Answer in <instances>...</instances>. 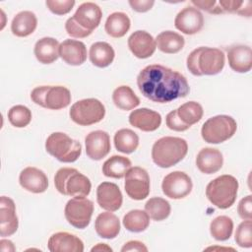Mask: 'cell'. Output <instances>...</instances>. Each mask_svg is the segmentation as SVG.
Returning a JSON list of instances; mask_svg holds the SVG:
<instances>
[{"label": "cell", "instance_id": "obj_20", "mask_svg": "<svg viewBox=\"0 0 252 252\" xmlns=\"http://www.w3.org/2000/svg\"><path fill=\"white\" fill-rule=\"evenodd\" d=\"M229 67L237 73H247L252 68L251 47L244 44L232 45L227 49Z\"/></svg>", "mask_w": 252, "mask_h": 252}, {"label": "cell", "instance_id": "obj_31", "mask_svg": "<svg viewBox=\"0 0 252 252\" xmlns=\"http://www.w3.org/2000/svg\"><path fill=\"white\" fill-rule=\"evenodd\" d=\"M132 167L131 160L123 156H112L102 165V173L106 177L122 178L128 169Z\"/></svg>", "mask_w": 252, "mask_h": 252}, {"label": "cell", "instance_id": "obj_19", "mask_svg": "<svg viewBox=\"0 0 252 252\" xmlns=\"http://www.w3.org/2000/svg\"><path fill=\"white\" fill-rule=\"evenodd\" d=\"M21 186L32 193H43L48 187V178L39 168L28 166L24 168L19 176Z\"/></svg>", "mask_w": 252, "mask_h": 252}, {"label": "cell", "instance_id": "obj_5", "mask_svg": "<svg viewBox=\"0 0 252 252\" xmlns=\"http://www.w3.org/2000/svg\"><path fill=\"white\" fill-rule=\"evenodd\" d=\"M237 191V179L232 175L223 174L209 182L206 187V196L217 208L227 209L234 204Z\"/></svg>", "mask_w": 252, "mask_h": 252}, {"label": "cell", "instance_id": "obj_9", "mask_svg": "<svg viewBox=\"0 0 252 252\" xmlns=\"http://www.w3.org/2000/svg\"><path fill=\"white\" fill-rule=\"evenodd\" d=\"M73 122L81 126H89L100 122L105 115V107L96 98H85L75 102L69 111Z\"/></svg>", "mask_w": 252, "mask_h": 252}, {"label": "cell", "instance_id": "obj_16", "mask_svg": "<svg viewBox=\"0 0 252 252\" xmlns=\"http://www.w3.org/2000/svg\"><path fill=\"white\" fill-rule=\"evenodd\" d=\"M130 51L140 59L151 57L157 48L156 39L146 31H136L128 38Z\"/></svg>", "mask_w": 252, "mask_h": 252}, {"label": "cell", "instance_id": "obj_33", "mask_svg": "<svg viewBox=\"0 0 252 252\" xmlns=\"http://www.w3.org/2000/svg\"><path fill=\"white\" fill-rule=\"evenodd\" d=\"M112 100L122 110H131L140 104V98L128 86H120L113 91Z\"/></svg>", "mask_w": 252, "mask_h": 252}, {"label": "cell", "instance_id": "obj_11", "mask_svg": "<svg viewBox=\"0 0 252 252\" xmlns=\"http://www.w3.org/2000/svg\"><path fill=\"white\" fill-rule=\"evenodd\" d=\"M124 188L127 195L136 201L144 200L150 194V176L140 166L130 167L125 174Z\"/></svg>", "mask_w": 252, "mask_h": 252}, {"label": "cell", "instance_id": "obj_47", "mask_svg": "<svg viewBox=\"0 0 252 252\" xmlns=\"http://www.w3.org/2000/svg\"><path fill=\"white\" fill-rule=\"evenodd\" d=\"M91 251H109V252H111L112 251V248L111 247H109L107 244H105V243H98V244H96L95 246H94L92 249H91Z\"/></svg>", "mask_w": 252, "mask_h": 252}, {"label": "cell", "instance_id": "obj_45", "mask_svg": "<svg viewBox=\"0 0 252 252\" xmlns=\"http://www.w3.org/2000/svg\"><path fill=\"white\" fill-rule=\"evenodd\" d=\"M129 5L131 8L139 13H145L152 9L155 4L153 0H129Z\"/></svg>", "mask_w": 252, "mask_h": 252}, {"label": "cell", "instance_id": "obj_36", "mask_svg": "<svg viewBox=\"0 0 252 252\" xmlns=\"http://www.w3.org/2000/svg\"><path fill=\"white\" fill-rule=\"evenodd\" d=\"M145 211L151 219L157 221L165 220L170 215V204L163 198L153 197L145 204Z\"/></svg>", "mask_w": 252, "mask_h": 252}, {"label": "cell", "instance_id": "obj_25", "mask_svg": "<svg viewBox=\"0 0 252 252\" xmlns=\"http://www.w3.org/2000/svg\"><path fill=\"white\" fill-rule=\"evenodd\" d=\"M96 233L105 239L115 238L120 231V220L111 212L100 213L94 222Z\"/></svg>", "mask_w": 252, "mask_h": 252}, {"label": "cell", "instance_id": "obj_14", "mask_svg": "<svg viewBox=\"0 0 252 252\" xmlns=\"http://www.w3.org/2000/svg\"><path fill=\"white\" fill-rule=\"evenodd\" d=\"M175 28L185 34H195L199 32L204 26V17L195 7L183 8L175 17Z\"/></svg>", "mask_w": 252, "mask_h": 252}, {"label": "cell", "instance_id": "obj_35", "mask_svg": "<svg viewBox=\"0 0 252 252\" xmlns=\"http://www.w3.org/2000/svg\"><path fill=\"white\" fill-rule=\"evenodd\" d=\"M233 230V221L227 216H219L210 223L211 235L218 241L230 238Z\"/></svg>", "mask_w": 252, "mask_h": 252}, {"label": "cell", "instance_id": "obj_34", "mask_svg": "<svg viewBox=\"0 0 252 252\" xmlns=\"http://www.w3.org/2000/svg\"><path fill=\"white\" fill-rule=\"evenodd\" d=\"M150 217L146 211L131 210L123 217V225L131 232H142L148 228Z\"/></svg>", "mask_w": 252, "mask_h": 252}, {"label": "cell", "instance_id": "obj_1", "mask_svg": "<svg viewBox=\"0 0 252 252\" xmlns=\"http://www.w3.org/2000/svg\"><path fill=\"white\" fill-rule=\"evenodd\" d=\"M137 85L145 97L158 103L184 97L190 92L189 84L181 73L159 64L146 66L137 77Z\"/></svg>", "mask_w": 252, "mask_h": 252}, {"label": "cell", "instance_id": "obj_7", "mask_svg": "<svg viewBox=\"0 0 252 252\" xmlns=\"http://www.w3.org/2000/svg\"><path fill=\"white\" fill-rule=\"evenodd\" d=\"M32 100L44 108L59 110L71 102V93L63 86H40L31 93Z\"/></svg>", "mask_w": 252, "mask_h": 252}, {"label": "cell", "instance_id": "obj_28", "mask_svg": "<svg viewBox=\"0 0 252 252\" xmlns=\"http://www.w3.org/2000/svg\"><path fill=\"white\" fill-rule=\"evenodd\" d=\"M89 56L91 62L94 66L98 68H105L113 62L115 52L109 43L97 41L93 43L90 47Z\"/></svg>", "mask_w": 252, "mask_h": 252}, {"label": "cell", "instance_id": "obj_44", "mask_svg": "<svg viewBox=\"0 0 252 252\" xmlns=\"http://www.w3.org/2000/svg\"><path fill=\"white\" fill-rule=\"evenodd\" d=\"M191 2L196 7H199L202 10H205L209 13H212V14H221V13H223V11L221 10V8L218 4V2L215 1V0H209V1L208 0H197V1L192 0Z\"/></svg>", "mask_w": 252, "mask_h": 252}, {"label": "cell", "instance_id": "obj_38", "mask_svg": "<svg viewBox=\"0 0 252 252\" xmlns=\"http://www.w3.org/2000/svg\"><path fill=\"white\" fill-rule=\"evenodd\" d=\"M8 119L14 127L24 128L30 124L32 120V112L25 105H14L8 111Z\"/></svg>", "mask_w": 252, "mask_h": 252}, {"label": "cell", "instance_id": "obj_30", "mask_svg": "<svg viewBox=\"0 0 252 252\" xmlns=\"http://www.w3.org/2000/svg\"><path fill=\"white\" fill-rule=\"evenodd\" d=\"M158 48L167 54H174L179 52L185 43L184 37L172 31H164L158 34L156 38Z\"/></svg>", "mask_w": 252, "mask_h": 252}, {"label": "cell", "instance_id": "obj_27", "mask_svg": "<svg viewBox=\"0 0 252 252\" xmlns=\"http://www.w3.org/2000/svg\"><path fill=\"white\" fill-rule=\"evenodd\" d=\"M37 26V19L32 11H22L18 13L12 20L11 31L14 35L26 37L32 34Z\"/></svg>", "mask_w": 252, "mask_h": 252}, {"label": "cell", "instance_id": "obj_17", "mask_svg": "<svg viewBox=\"0 0 252 252\" xmlns=\"http://www.w3.org/2000/svg\"><path fill=\"white\" fill-rule=\"evenodd\" d=\"M72 17L83 29L93 32V31L100 24L102 12L99 6L95 3L84 2L77 8Z\"/></svg>", "mask_w": 252, "mask_h": 252}, {"label": "cell", "instance_id": "obj_39", "mask_svg": "<svg viewBox=\"0 0 252 252\" xmlns=\"http://www.w3.org/2000/svg\"><path fill=\"white\" fill-rule=\"evenodd\" d=\"M235 242L242 248L252 247V222L251 220H243L236 228Z\"/></svg>", "mask_w": 252, "mask_h": 252}, {"label": "cell", "instance_id": "obj_37", "mask_svg": "<svg viewBox=\"0 0 252 252\" xmlns=\"http://www.w3.org/2000/svg\"><path fill=\"white\" fill-rule=\"evenodd\" d=\"M203 113V107L197 101L185 102L177 108V114L179 118L190 127L201 120Z\"/></svg>", "mask_w": 252, "mask_h": 252}, {"label": "cell", "instance_id": "obj_15", "mask_svg": "<svg viewBox=\"0 0 252 252\" xmlns=\"http://www.w3.org/2000/svg\"><path fill=\"white\" fill-rule=\"evenodd\" d=\"M96 202L100 208L109 212H115L122 205V193L115 183L102 182L96 188Z\"/></svg>", "mask_w": 252, "mask_h": 252}, {"label": "cell", "instance_id": "obj_2", "mask_svg": "<svg viewBox=\"0 0 252 252\" xmlns=\"http://www.w3.org/2000/svg\"><path fill=\"white\" fill-rule=\"evenodd\" d=\"M225 58L222 50L215 47L200 46L188 55L187 68L195 76L217 75L224 66Z\"/></svg>", "mask_w": 252, "mask_h": 252}, {"label": "cell", "instance_id": "obj_4", "mask_svg": "<svg viewBox=\"0 0 252 252\" xmlns=\"http://www.w3.org/2000/svg\"><path fill=\"white\" fill-rule=\"evenodd\" d=\"M54 185L59 193L71 197H87L92 188L90 179L72 167H62L54 176Z\"/></svg>", "mask_w": 252, "mask_h": 252}, {"label": "cell", "instance_id": "obj_3", "mask_svg": "<svg viewBox=\"0 0 252 252\" xmlns=\"http://www.w3.org/2000/svg\"><path fill=\"white\" fill-rule=\"evenodd\" d=\"M188 152L186 140L165 136L155 142L152 148L153 161L161 168H168L181 161Z\"/></svg>", "mask_w": 252, "mask_h": 252}, {"label": "cell", "instance_id": "obj_18", "mask_svg": "<svg viewBox=\"0 0 252 252\" xmlns=\"http://www.w3.org/2000/svg\"><path fill=\"white\" fill-rule=\"evenodd\" d=\"M19 225L14 201L6 196L0 199V235L2 237L14 234Z\"/></svg>", "mask_w": 252, "mask_h": 252}, {"label": "cell", "instance_id": "obj_22", "mask_svg": "<svg viewBox=\"0 0 252 252\" xmlns=\"http://www.w3.org/2000/svg\"><path fill=\"white\" fill-rule=\"evenodd\" d=\"M59 56L67 64L79 66L87 60V47L80 40L65 39L59 45Z\"/></svg>", "mask_w": 252, "mask_h": 252}, {"label": "cell", "instance_id": "obj_42", "mask_svg": "<svg viewBox=\"0 0 252 252\" xmlns=\"http://www.w3.org/2000/svg\"><path fill=\"white\" fill-rule=\"evenodd\" d=\"M165 123L166 126L173 131H177V132H182V131H186L187 129L190 128L189 125L185 124L178 116L177 114V109L170 111L166 117H165Z\"/></svg>", "mask_w": 252, "mask_h": 252}, {"label": "cell", "instance_id": "obj_46", "mask_svg": "<svg viewBox=\"0 0 252 252\" xmlns=\"http://www.w3.org/2000/svg\"><path fill=\"white\" fill-rule=\"evenodd\" d=\"M122 252H127V251H148V248L146 247V245L138 240H131L126 242L123 247L121 248Z\"/></svg>", "mask_w": 252, "mask_h": 252}, {"label": "cell", "instance_id": "obj_12", "mask_svg": "<svg viewBox=\"0 0 252 252\" xmlns=\"http://www.w3.org/2000/svg\"><path fill=\"white\" fill-rule=\"evenodd\" d=\"M192 181L183 171H173L164 176L161 189L163 194L170 199H182L192 191Z\"/></svg>", "mask_w": 252, "mask_h": 252}, {"label": "cell", "instance_id": "obj_43", "mask_svg": "<svg viewBox=\"0 0 252 252\" xmlns=\"http://www.w3.org/2000/svg\"><path fill=\"white\" fill-rule=\"evenodd\" d=\"M237 212L242 220L252 219V196L248 195L242 198L238 204Z\"/></svg>", "mask_w": 252, "mask_h": 252}, {"label": "cell", "instance_id": "obj_13", "mask_svg": "<svg viewBox=\"0 0 252 252\" xmlns=\"http://www.w3.org/2000/svg\"><path fill=\"white\" fill-rule=\"evenodd\" d=\"M86 154L94 160H100L110 152L109 134L102 130H95L89 133L85 138Z\"/></svg>", "mask_w": 252, "mask_h": 252}, {"label": "cell", "instance_id": "obj_21", "mask_svg": "<svg viewBox=\"0 0 252 252\" xmlns=\"http://www.w3.org/2000/svg\"><path fill=\"white\" fill-rule=\"evenodd\" d=\"M51 252H83V241L74 234L66 231H60L52 234L47 243Z\"/></svg>", "mask_w": 252, "mask_h": 252}, {"label": "cell", "instance_id": "obj_40", "mask_svg": "<svg viewBox=\"0 0 252 252\" xmlns=\"http://www.w3.org/2000/svg\"><path fill=\"white\" fill-rule=\"evenodd\" d=\"M74 0H47L45 2L47 8L55 15L68 14L75 5Z\"/></svg>", "mask_w": 252, "mask_h": 252}, {"label": "cell", "instance_id": "obj_6", "mask_svg": "<svg viewBox=\"0 0 252 252\" xmlns=\"http://www.w3.org/2000/svg\"><path fill=\"white\" fill-rule=\"evenodd\" d=\"M46 152L61 162H74L82 153L80 142L63 132L50 134L45 142Z\"/></svg>", "mask_w": 252, "mask_h": 252}, {"label": "cell", "instance_id": "obj_32", "mask_svg": "<svg viewBox=\"0 0 252 252\" xmlns=\"http://www.w3.org/2000/svg\"><path fill=\"white\" fill-rule=\"evenodd\" d=\"M114 146L120 153L131 154L139 146V137L131 129H120L114 135Z\"/></svg>", "mask_w": 252, "mask_h": 252}, {"label": "cell", "instance_id": "obj_29", "mask_svg": "<svg viewBox=\"0 0 252 252\" xmlns=\"http://www.w3.org/2000/svg\"><path fill=\"white\" fill-rule=\"evenodd\" d=\"M130 26V19L125 13L114 12L107 17L104 25V30L108 35L119 38L127 33Z\"/></svg>", "mask_w": 252, "mask_h": 252}, {"label": "cell", "instance_id": "obj_8", "mask_svg": "<svg viewBox=\"0 0 252 252\" xmlns=\"http://www.w3.org/2000/svg\"><path fill=\"white\" fill-rule=\"evenodd\" d=\"M237 123L231 116L217 115L209 118L202 126L201 135L205 142L220 144L230 139L236 132Z\"/></svg>", "mask_w": 252, "mask_h": 252}, {"label": "cell", "instance_id": "obj_24", "mask_svg": "<svg viewBox=\"0 0 252 252\" xmlns=\"http://www.w3.org/2000/svg\"><path fill=\"white\" fill-rule=\"evenodd\" d=\"M222 154L214 148L202 149L196 158V165L198 169L205 174H213L222 167Z\"/></svg>", "mask_w": 252, "mask_h": 252}, {"label": "cell", "instance_id": "obj_26", "mask_svg": "<svg viewBox=\"0 0 252 252\" xmlns=\"http://www.w3.org/2000/svg\"><path fill=\"white\" fill-rule=\"evenodd\" d=\"M59 42L53 37H42L34 44V55L42 64H51L59 57Z\"/></svg>", "mask_w": 252, "mask_h": 252}, {"label": "cell", "instance_id": "obj_23", "mask_svg": "<svg viewBox=\"0 0 252 252\" xmlns=\"http://www.w3.org/2000/svg\"><path fill=\"white\" fill-rule=\"evenodd\" d=\"M129 123L141 131L152 132L160 126L161 115L149 108H139L130 113Z\"/></svg>", "mask_w": 252, "mask_h": 252}, {"label": "cell", "instance_id": "obj_41", "mask_svg": "<svg viewBox=\"0 0 252 252\" xmlns=\"http://www.w3.org/2000/svg\"><path fill=\"white\" fill-rule=\"evenodd\" d=\"M65 30L70 36L76 37V38H84V37L89 36L92 33V32H89V31L83 29L79 24H77L73 17L69 18L66 21Z\"/></svg>", "mask_w": 252, "mask_h": 252}, {"label": "cell", "instance_id": "obj_10", "mask_svg": "<svg viewBox=\"0 0 252 252\" xmlns=\"http://www.w3.org/2000/svg\"><path fill=\"white\" fill-rule=\"evenodd\" d=\"M94 213V203L86 197H74L70 199L64 210L67 221L74 227L83 229L90 222Z\"/></svg>", "mask_w": 252, "mask_h": 252}]
</instances>
